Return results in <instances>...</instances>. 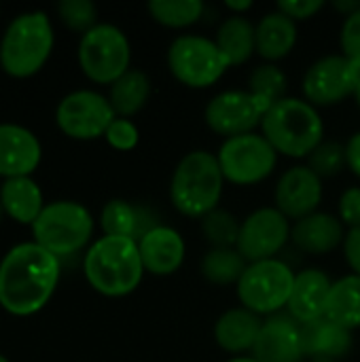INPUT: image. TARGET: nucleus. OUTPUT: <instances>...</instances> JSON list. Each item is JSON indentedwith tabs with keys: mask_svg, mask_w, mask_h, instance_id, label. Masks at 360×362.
Returning <instances> with one entry per match:
<instances>
[{
	"mask_svg": "<svg viewBox=\"0 0 360 362\" xmlns=\"http://www.w3.org/2000/svg\"><path fill=\"white\" fill-rule=\"evenodd\" d=\"M100 225L104 235L129 238L138 244L151 229L157 227V221L144 208H136L123 199H112L104 206L100 214Z\"/></svg>",
	"mask_w": 360,
	"mask_h": 362,
	"instance_id": "22",
	"label": "nucleus"
},
{
	"mask_svg": "<svg viewBox=\"0 0 360 362\" xmlns=\"http://www.w3.org/2000/svg\"><path fill=\"white\" fill-rule=\"evenodd\" d=\"M151 95V81L142 70H127L119 81L110 85L108 102L117 117L127 119L142 110Z\"/></svg>",
	"mask_w": 360,
	"mask_h": 362,
	"instance_id": "28",
	"label": "nucleus"
},
{
	"mask_svg": "<svg viewBox=\"0 0 360 362\" xmlns=\"http://www.w3.org/2000/svg\"><path fill=\"white\" fill-rule=\"evenodd\" d=\"M129 40L112 23H98L81 36L79 64L93 83L112 85L129 70Z\"/></svg>",
	"mask_w": 360,
	"mask_h": 362,
	"instance_id": "7",
	"label": "nucleus"
},
{
	"mask_svg": "<svg viewBox=\"0 0 360 362\" xmlns=\"http://www.w3.org/2000/svg\"><path fill=\"white\" fill-rule=\"evenodd\" d=\"M346 165V146L337 142H323L312 155H310V170L320 178L335 176Z\"/></svg>",
	"mask_w": 360,
	"mask_h": 362,
	"instance_id": "34",
	"label": "nucleus"
},
{
	"mask_svg": "<svg viewBox=\"0 0 360 362\" xmlns=\"http://www.w3.org/2000/svg\"><path fill=\"white\" fill-rule=\"evenodd\" d=\"M295 276L297 274L280 259L248 263L238 282L240 303L257 316L276 314L289 305Z\"/></svg>",
	"mask_w": 360,
	"mask_h": 362,
	"instance_id": "8",
	"label": "nucleus"
},
{
	"mask_svg": "<svg viewBox=\"0 0 360 362\" xmlns=\"http://www.w3.org/2000/svg\"><path fill=\"white\" fill-rule=\"evenodd\" d=\"M93 233V218L79 202H51L32 225V235L38 246L55 255L68 257L85 248Z\"/></svg>",
	"mask_w": 360,
	"mask_h": 362,
	"instance_id": "6",
	"label": "nucleus"
},
{
	"mask_svg": "<svg viewBox=\"0 0 360 362\" xmlns=\"http://www.w3.org/2000/svg\"><path fill=\"white\" fill-rule=\"evenodd\" d=\"M57 282L55 255L36 242L17 244L0 261V308L13 316H32L49 303Z\"/></svg>",
	"mask_w": 360,
	"mask_h": 362,
	"instance_id": "1",
	"label": "nucleus"
},
{
	"mask_svg": "<svg viewBox=\"0 0 360 362\" xmlns=\"http://www.w3.org/2000/svg\"><path fill=\"white\" fill-rule=\"evenodd\" d=\"M333 282L320 269H303L295 276L293 293L289 299V316L299 325L314 322L325 316Z\"/></svg>",
	"mask_w": 360,
	"mask_h": 362,
	"instance_id": "19",
	"label": "nucleus"
},
{
	"mask_svg": "<svg viewBox=\"0 0 360 362\" xmlns=\"http://www.w3.org/2000/svg\"><path fill=\"white\" fill-rule=\"evenodd\" d=\"M297 42V25L280 11L267 13L257 23V53L263 59L276 62L286 57Z\"/></svg>",
	"mask_w": 360,
	"mask_h": 362,
	"instance_id": "25",
	"label": "nucleus"
},
{
	"mask_svg": "<svg viewBox=\"0 0 360 362\" xmlns=\"http://www.w3.org/2000/svg\"><path fill=\"white\" fill-rule=\"evenodd\" d=\"M240 223L227 210H214L202 218V233L212 248H236L240 238Z\"/></svg>",
	"mask_w": 360,
	"mask_h": 362,
	"instance_id": "31",
	"label": "nucleus"
},
{
	"mask_svg": "<svg viewBox=\"0 0 360 362\" xmlns=\"http://www.w3.org/2000/svg\"><path fill=\"white\" fill-rule=\"evenodd\" d=\"M248 91L255 93L257 98H261L263 102H267L269 106H274L276 102H280L284 98L286 91V76L280 68H276L274 64H263L259 66L248 81Z\"/></svg>",
	"mask_w": 360,
	"mask_h": 362,
	"instance_id": "32",
	"label": "nucleus"
},
{
	"mask_svg": "<svg viewBox=\"0 0 360 362\" xmlns=\"http://www.w3.org/2000/svg\"><path fill=\"white\" fill-rule=\"evenodd\" d=\"M276 210L289 221H301L316 212L323 202V178L316 176L308 165H297L284 172L276 185Z\"/></svg>",
	"mask_w": 360,
	"mask_h": 362,
	"instance_id": "15",
	"label": "nucleus"
},
{
	"mask_svg": "<svg viewBox=\"0 0 360 362\" xmlns=\"http://www.w3.org/2000/svg\"><path fill=\"white\" fill-rule=\"evenodd\" d=\"M227 362H257L255 358H246V356H238V358H231V361Z\"/></svg>",
	"mask_w": 360,
	"mask_h": 362,
	"instance_id": "42",
	"label": "nucleus"
},
{
	"mask_svg": "<svg viewBox=\"0 0 360 362\" xmlns=\"http://www.w3.org/2000/svg\"><path fill=\"white\" fill-rule=\"evenodd\" d=\"M104 138H106V142H108L112 148H117V151H132V148L138 144L140 134H138V127H136L129 119L117 117V119L110 123V127L106 129Z\"/></svg>",
	"mask_w": 360,
	"mask_h": 362,
	"instance_id": "35",
	"label": "nucleus"
},
{
	"mask_svg": "<svg viewBox=\"0 0 360 362\" xmlns=\"http://www.w3.org/2000/svg\"><path fill=\"white\" fill-rule=\"evenodd\" d=\"M225 176L216 155L208 151H193L180 159L174 170L170 197L174 208L193 218H204L216 210L223 195Z\"/></svg>",
	"mask_w": 360,
	"mask_h": 362,
	"instance_id": "4",
	"label": "nucleus"
},
{
	"mask_svg": "<svg viewBox=\"0 0 360 362\" xmlns=\"http://www.w3.org/2000/svg\"><path fill=\"white\" fill-rule=\"evenodd\" d=\"M354 98H356V104H359V106H360V87H359V89H356V93H354Z\"/></svg>",
	"mask_w": 360,
	"mask_h": 362,
	"instance_id": "44",
	"label": "nucleus"
},
{
	"mask_svg": "<svg viewBox=\"0 0 360 362\" xmlns=\"http://www.w3.org/2000/svg\"><path fill=\"white\" fill-rule=\"evenodd\" d=\"M320 8H325V0H280L278 2V11L291 17L293 21L310 19Z\"/></svg>",
	"mask_w": 360,
	"mask_h": 362,
	"instance_id": "38",
	"label": "nucleus"
},
{
	"mask_svg": "<svg viewBox=\"0 0 360 362\" xmlns=\"http://www.w3.org/2000/svg\"><path fill=\"white\" fill-rule=\"evenodd\" d=\"M225 6H227L229 11H236L238 15H242L244 11L252 8V2H250V0H240V2H236V0H227V2H225Z\"/></svg>",
	"mask_w": 360,
	"mask_h": 362,
	"instance_id": "41",
	"label": "nucleus"
},
{
	"mask_svg": "<svg viewBox=\"0 0 360 362\" xmlns=\"http://www.w3.org/2000/svg\"><path fill=\"white\" fill-rule=\"evenodd\" d=\"M344 255H346V261H348L350 269L354 272V276H360V227L359 229H350L346 233Z\"/></svg>",
	"mask_w": 360,
	"mask_h": 362,
	"instance_id": "39",
	"label": "nucleus"
},
{
	"mask_svg": "<svg viewBox=\"0 0 360 362\" xmlns=\"http://www.w3.org/2000/svg\"><path fill=\"white\" fill-rule=\"evenodd\" d=\"M263 322L255 312L246 310V308H236L225 312L214 327V339L219 344V348H223L225 352L231 354H242L255 348Z\"/></svg>",
	"mask_w": 360,
	"mask_h": 362,
	"instance_id": "21",
	"label": "nucleus"
},
{
	"mask_svg": "<svg viewBox=\"0 0 360 362\" xmlns=\"http://www.w3.org/2000/svg\"><path fill=\"white\" fill-rule=\"evenodd\" d=\"M291 240V223L276 208H261L246 216L240 227L238 250L248 263L276 259Z\"/></svg>",
	"mask_w": 360,
	"mask_h": 362,
	"instance_id": "14",
	"label": "nucleus"
},
{
	"mask_svg": "<svg viewBox=\"0 0 360 362\" xmlns=\"http://www.w3.org/2000/svg\"><path fill=\"white\" fill-rule=\"evenodd\" d=\"M301 325L291 316H274L263 322L261 335L252 348L257 362H301Z\"/></svg>",
	"mask_w": 360,
	"mask_h": 362,
	"instance_id": "17",
	"label": "nucleus"
},
{
	"mask_svg": "<svg viewBox=\"0 0 360 362\" xmlns=\"http://www.w3.org/2000/svg\"><path fill=\"white\" fill-rule=\"evenodd\" d=\"M346 165L360 178V132L354 134L346 144Z\"/></svg>",
	"mask_w": 360,
	"mask_h": 362,
	"instance_id": "40",
	"label": "nucleus"
},
{
	"mask_svg": "<svg viewBox=\"0 0 360 362\" xmlns=\"http://www.w3.org/2000/svg\"><path fill=\"white\" fill-rule=\"evenodd\" d=\"M301 344L303 354L310 358H339L346 356L352 348V335L348 329L335 325L327 316L301 325Z\"/></svg>",
	"mask_w": 360,
	"mask_h": 362,
	"instance_id": "23",
	"label": "nucleus"
},
{
	"mask_svg": "<svg viewBox=\"0 0 360 362\" xmlns=\"http://www.w3.org/2000/svg\"><path fill=\"white\" fill-rule=\"evenodd\" d=\"M360 87V59L327 55L312 64L303 76V93L312 106H333L356 93Z\"/></svg>",
	"mask_w": 360,
	"mask_h": 362,
	"instance_id": "12",
	"label": "nucleus"
},
{
	"mask_svg": "<svg viewBox=\"0 0 360 362\" xmlns=\"http://www.w3.org/2000/svg\"><path fill=\"white\" fill-rule=\"evenodd\" d=\"M2 214H4V210H2V204H0V218H2Z\"/></svg>",
	"mask_w": 360,
	"mask_h": 362,
	"instance_id": "46",
	"label": "nucleus"
},
{
	"mask_svg": "<svg viewBox=\"0 0 360 362\" xmlns=\"http://www.w3.org/2000/svg\"><path fill=\"white\" fill-rule=\"evenodd\" d=\"M53 42V25L42 11L21 13L0 40V66L15 78H28L47 64Z\"/></svg>",
	"mask_w": 360,
	"mask_h": 362,
	"instance_id": "5",
	"label": "nucleus"
},
{
	"mask_svg": "<svg viewBox=\"0 0 360 362\" xmlns=\"http://www.w3.org/2000/svg\"><path fill=\"white\" fill-rule=\"evenodd\" d=\"M42 157L38 138L21 125L0 123V176L21 178L30 176Z\"/></svg>",
	"mask_w": 360,
	"mask_h": 362,
	"instance_id": "16",
	"label": "nucleus"
},
{
	"mask_svg": "<svg viewBox=\"0 0 360 362\" xmlns=\"http://www.w3.org/2000/svg\"><path fill=\"white\" fill-rule=\"evenodd\" d=\"M214 42L229 62V66L244 64L257 51V28L242 15L227 17L221 23Z\"/></svg>",
	"mask_w": 360,
	"mask_h": 362,
	"instance_id": "26",
	"label": "nucleus"
},
{
	"mask_svg": "<svg viewBox=\"0 0 360 362\" xmlns=\"http://www.w3.org/2000/svg\"><path fill=\"white\" fill-rule=\"evenodd\" d=\"M138 250H140L144 272L153 276H170L178 272L187 252L185 240L180 238V233L166 225H157L155 229H151L138 242Z\"/></svg>",
	"mask_w": 360,
	"mask_h": 362,
	"instance_id": "18",
	"label": "nucleus"
},
{
	"mask_svg": "<svg viewBox=\"0 0 360 362\" xmlns=\"http://www.w3.org/2000/svg\"><path fill=\"white\" fill-rule=\"evenodd\" d=\"M339 42H342V51L346 57L360 59V8L350 17H346L344 25H342Z\"/></svg>",
	"mask_w": 360,
	"mask_h": 362,
	"instance_id": "36",
	"label": "nucleus"
},
{
	"mask_svg": "<svg viewBox=\"0 0 360 362\" xmlns=\"http://www.w3.org/2000/svg\"><path fill=\"white\" fill-rule=\"evenodd\" d=\"M272 106L250 91H223L206 106V123L212 132L227 138L252 134Z\"/></svg>",
	"mask_w": 360,
	"mask_h": 362,
	"instance_id": "13",
	"label": "nucleus"
},
{
	"mask_svg": "<svg viewBox=\"0 0 360 362\" xmlns=\"http://www.w3.org/2000/svg\"><path fill=\"white\" fill-rule=\"evenodd\" d=\"M168 68L187 87L204 89L214 85L229 68L214 40L185 34L172 40L168 49Z\"/></svg>",
	"mask_w": 360,
	"mask_h": 362,
	"instance_id": "9",
	"label": "nucleus"
},
{
	"mask_svg": "<svg viewBox=\"0 0 360 362\" xmlns=\"http://www.w3.org/2000/svg\"><path fill=\"white\" fill-rule=\"evenodd\" d=\"M59 19L74 32H89L95 28L98 19V8L91 0H64L57 6Z\"/></svg>",
	"mask_w": 360,
	"mask_h": 362,
	"instance_id": "33",
	"label": "nucleus"
},
{
	"mask_svg": "<svg viewBox=\"0 0 360 362\" xmlns=\"http://www.w3.org/2000/svg\"><path fill=\"white\" fill-rule=\"evenodd\" d=\"M339 218L350 229L360 227V187H350L339 197Z\"/></svg>",
	"mask_w": 360,
	"mask_h": 362,
	"instance_id": "37",
	"label": "nucleus"
},
{
	"mask_svg": "<svg viewBox=\"0 0 360 362\" xmlns=\"http://www.w3.org/2000/svg\"><path fill=\"white\" fill-rule=\"evenodd\" d=\"M115 119L117 115L108 98L89 89L68 93L55 110L57 127L74 140H95L104 136Z\"/></svg>",
	"mask_w": 360,
	"mask_h": 362,
	"instance_id": "11",
	"label": "nucleus"
},
{
	"mask_svg": "<svg viewBox=\"0 0 360 362\" xmlns=\"http://www.w3.org/2000/svg\"><path fill=\"white\" fill-rule=\"evenodd\" d=\"M325 316L352 331L360 327V276H346L333 282Z\"/></svg>",
	"mask_w": 360,
	"mask_h": 362,
	"instance_id": "27",
	"label": "nucleus"
},
{
	"mask_svg": "<svg viewBox=\"0 0 360 362\" xmlns=\"http://www.w3.org/2000/svg\"><path fill=\"white\" fill-rule=\"evenodd\" d=\"M246 267L248 261L240 255L238 248H212L199 265L202 276L219 286L238 284Z\"/></svg>",
	"mask_w": 360,
	"mask_h": 362,
	"instance_id": "29",
	"label": "nucleus"
},
{
	"mask_svg": "<svg viewBox=\"0 0 360 362\" xmlns=\"http://www.w3.org/2000/svg\"><path fill=\"white\" fill-rule=\"evenodd\" d=\"M0 204L6 216L30 227L34 225V221L40 216V212L47 206L42 199L40 187L30 176L4 180L0 189Z\"/></svg>",
	"mask_w": 360,
	"mask_h": 362,
	"instance_id": "24",
	"label": "nucleus"
},
{
	"mask_svg": "<svg viewBox=\"0 0 360 362\" xmlns=\"http://www.w3.org/2000/svg\"><path fill=\"white\" fill-rule=\"evenodd\" d=\"M291 240L306 255H327L344 244V223L333 214L314 212L293 225Z\"/></svg>",
	"mask_w": 360,
	"mask_h": 362,
	"instance_id": "20",
	"label": "nucleus"
},
{
	"mask_svg": "<svg viewBox=\"0 0 360 362\" xmlns=\"http://www.w3.org/2000/svg\"><path fill=\"white\" fill-rule=\"evenodd\" d=\"M261 129L276 153L295 159L310 157L325 142V125L318 110L299 98L276 102L263 117Z\"/></svg>",
	"mask_w": 360,
	"mask_h": 362,
	"instance_id": "3",
	"label": "nucleus"
},
{
	"mask_svg": "<svg viewBox=\"0 0 360 362\" xmlns=\"http://www.w3.org/2000/svg\"><path fill=\"white\" fill-rule=\"evenodd\" d=\"M219 165L225 180L248 187L265 180L278 161V153L261 134H244L236 138H227L219 148Z\"/></svg>",
	"mask_w": 360,
	"mask_h": 362,
	"instance_id": "10",
	"label": "nucleus"
},
{
	"mask_svg": "<svg viewBox=\"0 0 360 362\" xmlns=\"http://www.w3.org/2000/svg\"><path fill=\"white\" fill-rule=\"evenodd\" d=\"M0 362H8V361H6V356H2V354H0Z\"/></svg>",
	"mask_w": 360,
	"mask_h": 362,
	"instance_id": "45",
	"label": "nucleus"
},
{
	"mask_svg": "<svg viewBox=\"0 0 360 362\" xmlns=\"http://www.w3.org/2000/svg\"><path fill=\"white\" fill-rule=\"evenodd\" d=\"M85 278L104 297H125L138 288L144 276L138 244L129 238L104 235L91 244L83 261Z\"/></svg>",
	"mask_w": 360,
	"mask_h": 362,
	"instance_id": "2",
	"label": "nucleus"
},
{
	"mask_svg": "<svg viewBox=\"0 0 360 362\" xmlns=\"http://www.w3.org/2000/svg\"><path fill=\"white\" fill-rule=\"evenodd\" d=\"M312 362H335L333 358H312Z\"/></svg>",
	"mask_w": 360,
	"mask_h": 362,
	"instance_id": "43",
	"label": "nucleus"
},
{
	"mask_svg": "<svg viewBox=\"0 0 360 362\" xmlns=\"http://www.w3.org/2000/svg\"><path fill=\"white\" fill-rule=\"evenodd\" d=\"M149 13L157 23L178 30V28L193 25L202 17L204 2L199 0H151Z\"/></svg>",
	"mask_w": 360,
	"mask_h": 362,
	"instance_id": "30",
	"label": "nucleus"
}]
</instances>
